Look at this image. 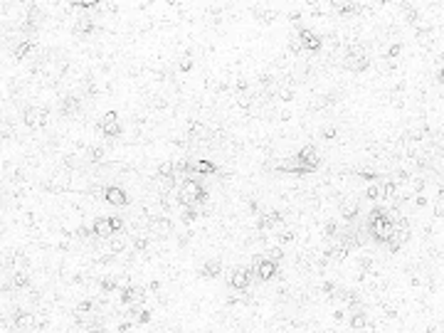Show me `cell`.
Segmentation results:
<instances>
[{"label": "cell", "mask_w": 444, "mask_h": 333, "mask_svg": "<svg viewBox=\"0 0 444 333\" xmlns=\"http://www.w3.org/2000/svg\"><path fill=\"white\" fill-rule=\"evenodd\" d=\"M178 203L183 205V207H193V205L207 203V193H205V188L200 185V180L185 178L183 185H180V190H178Z\"/></svg>", "instance_id": "obj_1"}, {"label": "cell", "mask_w": 444, "mask_h": 333, "mask_svg": "<svg viewBox=\"0 0 444 333\" xmlns=\"http://www.w3.org/2000/svg\"><path fill=\"white\" fill-rule=\"evenodd\" d=\"M365 227H368L370 237H373L375 242H380V244H388V240L395 235V225L388 220V215L380 217V220H375V222H368Z\"/></svg>", "instance_id": "obj_2"}, {"label": "cell", "mask_w": 444, "mask_h": 333, "mask_svg": "<svg viewBox=\"0 0 444 333\" xmlns=\"http://www.w3.org/2000/svg\"><path fill=\"white\" fill-rule=\"evenodd\" d=\"M346 69L348 72H365L370 67V59H368V55H365V50L363 47H358V45H353L351 50L346 52Z\"/></svg>", "instance_id": "obj_3"}, {"label": "cell", "mask_w": 444, "mask_h": 333, "mask_svg": "<svg viewBox=\"0 0 444 333\" xmlns=\"http://www.w3.org/2000/svg\"><path fill=\"white\" fill-rule=\"evenodd\" d=\"M296 37L301 40V47H304V52H318V50L323 47V40L316 35L314 30H309V27H299Z\"/></svg>", "instance_id": "obj_4"}, {"label": "cell", "mask_w": 444, "mask_h": 333, "mask_svg": "<svg viewBox=\"0 0 444 333\" xmlns=\"http://www.w3.org/2000/svg\"><path fill=\"white\" fill-rule=\"evenodd\" d=\"M254 274H257L259 281H269V279H274L279 274V264L267 257H259L254 262Z\"/></svg>", "instance_id": "obj_5"}, {"label": "cell", "mask_w": 444, "mask_h": 333, "mask_svg": "<svg viewBox=\"0 0 444 333\" xmlns=\"http://www.w3.org/2000/svg\"><path fill=\"white\" fill-rule=\"evenodd\" d=\"M99 131H101L104 136H109V138H114V136H119V133H121V124H119V114H116V111H106V114L101 116V121H99Z\"/></svg>", "instance_id": "obj_6"}, {"label": "cell", "mask_w": 444, "mask_h": 333, "mask_svg": "<svg viewBox=\"0 0 444 333\" xmlns=\"http://www.w3.org/2000/svg\"><path fill=\"white\" fill-rule=\"evenodd\" d=\"M299 161H301V166L306 168V173H314L316 168L321 166V156H318V151H316L314 146H304L299 153Z\"/></svg>", "instance_id": "obj_7"}, {"label": "cell", "mask_w": 444, "mask_h": 333, "mask_svg": "<svg viewBox=\"0 0 444 333\" xmlns=\"http://www.w3.org/2000/svg\"><path fill=\"white\" fill-rule=\"evenodd\" d=\"M227 284L235 289V291H247L249 289V284H252V272L249 269H235L230 277H227Z\"/></svg>", "instance_id": "obj_8"}, {"label": "cell", "mask_w": 444, "mask_h": 333, "mask_svg": "<svg viewBox=\"0 0 444 333\" xmlns=\"http://www.w3.org/2000/svg\"><path fill=\"white\" fill-rule=\"evenodd\" d=\"M47 119H50V111L42 109V106H30V109H25V124H27L30 129H40V126H45Z\"/></svg>", "instance_id": "obj_9"}, {"label": "cell", "mask_w": 444, "mask_h": 333, "mask_svg": "<svg viewBox=\"0 0 444 333\" xmlns=\"http://www.w3.org/2000/svg\"><path fill=\"white\" fill-rule=\"evenodd\" d=\"M121 301L124 304H129V309L131 306H141L143 301H146V291L141 289V286H124L121 289Z\"/></svg>", "instance_id": "obj_10"}, {"label": "cell", "mask_w": 444, "mask_h": 333, "mask_svg": "<svg viewBox=\"0 0 444 333\" xmlns=\"http://www.w3.org/2000/svg\"><path fill=\"white\" fill-rule=\"evenodd\" d=\"M104 200H106L109 205L124 207V205H129V195H126L124 188H119V185H109V188H104Z\"/></svg>", "instance_id": "obj_11"}, {"label": "cell", "mask_w": 444, "mask_h": 333, "mask_svg": "<svg viewBox=\"0 0 444 333\" xmlns=\"http://www.w3.org/2000/svg\"><path fill=\"white\" fill-rule=\"evenodd\" d=\"M92 235H96L99 240H111L116 235V230L111 225V217H96L92 225Z\"/></svg>", "instance_id": "obj_12"}, {"label": "cell", "mask_w": 444, "mask_h": 333, "mask_svg": "<svg viewBox=\"0 0 444 333\" xmlns=\"http://www.w3.org/2000/svg\"><path fill=\"white\" fill-rule=\"evenodd\" d=\"M188 166H190V170H193V173H198V175H212V173H217V166H215L212 161H207V158L188 161Z\"/></svg>", "instance_id": "obj_13"}, {"label": "cell", "mask_w": 444, "mask_h": 333, "mask_svg": "<svg viewBox=\"0 0 444 333\" xmlns=\"http://www.w3.org/2000/svg\"><path fill=\"white\" fill-rule=\"evenodd\" d=\"M148 230H151V235L163 237V235L170 232V220H168V217H151V220H148Z\"/></svg>", "instance_id": "obj_14"}, {"label": "cell", "mask_w": 444, "mask_h": 333, "mask_svg": "<svg viewBox=\"0 0 444 333\" xmlns=\"http://www.w3.org/2000/svg\"><path fill=\"white\" fill-rule=\"evenodd\" d=\"M72 32L77 37H89L94 32V20L89 18V15H84V18H79L77 22H74Z\"/></svg>", "instance_id": "obj_15"}, {"label": "cell", "mask_w": 444, "mask_h": 333, "mask_svg": "<svg viewBox=\"0 0 444 333\" xmlns=\"http://www.w3.org/2000/svg\"><path fill=\"white\" fill-rule=\"evenodd\" d=\"M200 274H203L205 279H215L222 274V262L220 259H207L203 264V269H200Z\"/></svg>", "instance_id": "obj_16"}, {"label": "cell", "mask_w": 444, "mask_h": 333, "mask_svg": "<svg viewBox=\"0 0 444 333\" xmlns=\"http://www.w3.org/2000/svg\"><path fill=\"white\" fill-rule=\"evenodd\" d=\"M13 323H15L18 328H32V326H35V314H30V311H15Z\"/></svg>", "instance_id": "obj_17"}, {"label": "cell", "mask_w": 444, "mask_h": 333, "mask_svg": "<svg viewBox=\"0 0 444 333\" xmlns=\"http://www.w3.org/2000/svg\"><path fill=\"white\" fill-rule=\"evenodd\" d=\"M126 247H129V240H126L124 235H119V232H116V235L109 240V254H121Z\"/></svg>", "instance_id": "obj_18"}, {"label": "cell", "mask_w": 444, "mask_h": 333, "mask_svg": "<svg viewBox=\"0 0 444 333\" xmlns=\"http://www.w3.org/2000/svg\"><path fill=\"white\" fill-rule=\"evenodd\" d=\"M59 109H62V114H64V116H74V114L79 111V99H77V96H64Z\"/></svg>", "instance_id": "obj_19"}, {"label": "cell", "mask_w": 444, "mask_h": 333, "mask_svg": "<svg viewBox=\"0 0 444 333\" xmlns=\"http://www.w3.org/2000/svg\"><path fill=\"white\" fill-rule=\"evenodd\" d=\"M10 286H13V289H25V286H30V274H27V272H15V274L10 277Z\"/></svg>", "instance_id": "obj_20"}, {"label": "cell", "mask_w": 444, "mask_h": 333, "mask_svg": "<svg viewBox=\"0 0 444 333\" xmlns=\"http://www.w3.org/2000/svg\"><path fill=\"white\" fill-rule=\"evenodd\" d=\"M368 326V316H365V311H353L351 316V328L353 331H360V328H365Z\"/></svg>", "instance_id": "obj_21"}, {"label": "cell", "mask_w": 444, "mask_h": 333, "mask_svg": "<svg viewBox=\"0 0 444 333\" xmlns=\"http://www.w3.org/2000/svg\"><path fill=\"white\" fill-rule=\"evenodd\" d=\"M30 52H32V40H22L18 47L13 50V57H15V59H25Z\"/></svg>", "instance_id": "obj_22"}, {"label": "cell", "mask_w": 444, "mask_h": 333, "mask_svg": "<svg viewBox=\"0 0 444 333\" xmlns=\"http://www.w3.org/2000/svg\"><path fill=\"white\" fill-rule=\"evenodd\" d=\"M333 10H338L341 15H348V13H355V10H360V5H355V3H331Z\"/></svg>", "instance_id": "obj_23"}, {"label": "cell", "mask_w": 444, "mask_h": 333, "mask_svg": "<svg viewBox=\"0 0 444 333\" xmlns=\"http://www.w3.org/2000/svg\"><path fill=\"white\" fill-rule=\"evenodd\" d=\"M158 188L161 193H170L175 188V175H158Z\"/></svg>", "instance_id": "obj_24"}, {"label": "cell", "mask_w": 444, "mask_h": 333, "mask_svg": "<svg viewBox=\"0 0 444 333\" xmlns=\"http://www.w3.org/2000/svg\"><path fill=\"white\" fill-rule=\"evenodd\" d=\"M87 161H89V163H101V161H104V148L92 146L87 151Z\"/></svg>", "instance_id": "obj_25"}, {"label": "cell", "mask_w": 444, "mask_h": 333, "mask_svg": "<svg viewBox=\"0 0 444 333\" xmlns=\"http://www.w3.org/2000/svg\"><path fill=\"white\" fill-rule=\"evenodd\" d=\"M341 212H343V217H346V220H353V217L358 215V205H355V203H346L343 207H341Z\"/></svg>", "instance_id": "obj_26"}, {"label": "cell", "mask_w": 444, "mask_h": 333, "mask_svg": "<svg viewBox=\"0 0 444 333\" xmlns=\"http://www.w3.org/2000/svg\"><path fill=\"white\" fill-rule=\"evenodd\" d=\"M380 190H383V198H388V200H390V198H395V193H397V185L392 183V180H385Z\"/></svg>", "instance_id": "obj_27"}, {"label": "cell", "mask_w": 444, "mask_h": 333, "mask_svg": "<svg viewBox=\"0 0 444 333\" xmlns=\"http://www.w3.org/2000/svg\"><path fill=\"white\" fill-rule=\"evenodd\" d=\"M116 289V279L114 277H104L101 279V294H111Z\"/></svg>", "instance_id": "obj_28"}, {"label": "cell", "mask_w": 444, "mask_h": 333, "mask_svg": "<svg viewBox=\"0 0 444 333\" xmlns=\"http://www.w3.org/2000/svg\"><path fill=\"white\" fill-rule=\"evenodd\" d=\"M200 215V210L193 205V207H183V222H193L195 217Z\"/></svg>", "instance_id": "obj_29"}, {"label": "cell", "mask_w": 444, "mask_h": 333, "mask_svg": "<svg viewBox=\"0 0 444 333\" xmlns=\"http://www.w3.org/2000/svg\"><path fill=\"white\" fill-rule=\"evenodd\" d=\"M264 257L272 259V262H277V264H279V259H284V249H281V247H272V249H269Z\"/></svg>", "instance_id": "obj_30"}, {"label": "cell", "mask_w": 444, "mask_h": 333, "mask_svg": "<svg viewBox=\"0 0 444 333\" xmlns=\"http://www.w3.org/2000/svg\"><path fill=\"white\" fill-rule=\"evenodd\" d=\"M365 198H368V200H378V198H383V190H380V185H370L368 190H365Z\"/></svg>", "instance_id": "obj_31"}, {"label": "cell", "mask_w": 444, "mask_h": 333, "mask_svg": "<svg viewBox=\"0 0 444 333\" xmlns=\"http://www.w3.org/2000/svg\"><path fill=\"white\" fill-rule=\"evenodd\" d=\"M133 247H136L138 252H143V249L148 247V237L146 235H136V237H133Z\"/></svg>", "instance_id": "obj_32"}, {"label": "cell", "mask_w": 444, "mask_h": 333, "mask_svg": "<svg viewBox=\"0 0 444 333\" xmlns=\"http://www.w3.org/2000/svg\"><path fill=\"white\" fill-rule=\"evenodd\" d=\"M289 47H291V52H294V55H299V52H304V47H301V40H299V37H291V40H289Z\"/></svg>", "instance_id": "obj_33"}, {"label": "cell", "mask_w": 444, "mask_h": 333, "mask_svg": "<svg viewBox=\"0 0 444 333\" xmlns=\"http://www.w3.org/2000/svg\"><path fill=\"white\" fill-rule=\"evenodd\" d=\"M74 8H82V10H94V8H99V3H96V0H89V3H87V0H84V3H72Z\"/></svg>", "instance_id": "obj_34"}, {"label": "cell", "mask_w": 444, "mask_h": 333, "mask_svg": "<svg viewBox=\"0 0 444 333\" xmlns=\"http://www.w3.org/2000/svg\"><path fill=\"white\" fill-rule=\"evenodd\" d=\"M237 104H240L242 109H247V106H249V104H252V96H249V94H237Z\"/></svg>", "instance_id": "obj_35"}, {"label": "cell", "mask_w": 444, "mask_h": 333, "mask_svg": "<svg viewBox=\"0 0 444 333\" xmlns=\"http://www.w3.org/2000/svg\"><path fill=\"white\" fill-rule=\"evenodd\" d=\"M180 69H183V72H190V69H193V57L185 55L183 59H180Z\"/></svg>", "instance_id": "obj_36"}, {"label": "cell", "mask_w": 444, "mask_h": 333, "mask_svg": "<svg viewBox=\"0 0 444 333\" xmlns=\"http://www.w3.org/2000/svg\"><path fill=\"white\" fill-rule=\"evenodd\" d=\"M400 52H402V47H400V45H392V47L388 50V57H390V59H395Z\"/></svg>", "instance_id": "obj_37"}, {"label": "cell", "mask_w": 444, "mask_h": 333, "mask_svg": "<svg viewBox=\"0 0 444 333\" xmlns=\"http://www.w3.org/2000/svg\"><path fill=\"white\" fill-rule=\"evenodd\" d=\"M111 225H114V230H116V232H121V230H124V220H121V217H111Z\"/></svg>", "instance_id": "obj_38"}, {"label": "cell", "mask_w": 444, "mask_h": 333, "mask_svg": "<svg viewBox=\"0 0 444 333\" xmlns=\"http://www.w3.org/2000/svg\"><path fill=\"white\" fill-rule=\"evenodd\" d=\"M321 133H323V138H336V129H323Z\"/></svg>", "instance_id": "obj_39"}, {"label": "cell", "mask_w": 444, "mask_h": 333, "mask_svg": "<svg viewBox=\"0 0 444 333\" xmlns=\"http://www.w3.org/2000/svg\"><path fill=\"white\" fill-rule=\"evenodd\" d=\"M360 175H363L365 180H375V173H373V170H360Z\"/></svg>", "instance_id": "obj_40"}, {"label": "cell", "mask_w": 444, "mask_h": 333, "mask_svg": "<svg viewBox=\"0 0 444 333\" xmlns=\"http://www.w3.org/2000/svg\"><path fill=\"white\" fill-rule=\"evenodd\" d=\"M437 82H439V84H444V67L437 72Z\"/></svg>", "instance_id": "obj_41"}]
</instances>
